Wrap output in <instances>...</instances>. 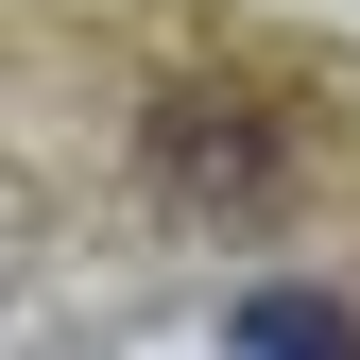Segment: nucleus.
<instances>
[{
	"instance_id": "nucleus-1",
	"label": "nucleus",
	"mask_w": 360,
	"mask_h": 360,
	"mask_svg": "<svg viewBox=\"0 0 360 360\" xmlns=\"http://www.w3.org/2000/svg\"><path fill=\"white\" fill-rule=\"evenodd\" d=\"M172 172H189V189H223V206H257V189H275V138H257V120H172Z\"/></svg>"
},
{
	"instance_id": "nucleus-2",
	"label": "nucleus",
	"mask_w": 360,
	"mask_h": 360,
	"mask_svg": "<svg viewBox=\"0 0 360 360\" xmlns=\"http://www.w3.org/2000/svg\"><path fill=\"white\" fill-rule=\"evenodd\" d=\"M240 360H360V326L326 292H240Z\"/></svg>"
}]
</instances>
